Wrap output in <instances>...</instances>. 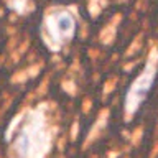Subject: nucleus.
Masks as SVG:
<instances>
[{"instance_id": "f257e3e1", "label": "nucleus", "mask_w": 158, "mask_h": 158, "mask_svg": "<svg viewBox=\"0 0 158 158\" xmlns=\"http://www.w3.org/2000/svg\"><path fill=\"white\" fill-rule=\"evenodd\" d=\"M49 135L43 114L36 110L27 118L23 130L15 142V150L20 158H43L49 148Z\"/></svg>"}, {"instance_id": "f03ea898", "label": "nucleus", "mask_w": 158, "mask_h": 158, "mask_svg": "<svg viewBox=\"0 0 158 158\" xmlns=\"http://www.w3.org/2000/svg\"><path fill=\"white\" fill-rule=\"evenodd\" d=\"M158 73V49H152V53L148 54L145 68L140 71V74L133 79L132 84L127 89L125 94V102H123V110H125V120L135 115V112L140 109L143 101L147 99L150 89L155 84V77Z\"/></svg>"}, {"instance_id": "7ed1b4c3", "label": "nucleus", "mask_w": 158, "mask_h": 158, "mask_svg": "<svg viewBox=\"0 0 158 158\" xmlns=\"http://www.w3.org/2000/svg\"><path fill=\"white\" fill-rule=\"evenodd\" d=\"M74 33H76V18L68 10L49 13L44 18L43 35L53 49H58L63 43L69 41Z\"/></svg>"}]
</instances>
